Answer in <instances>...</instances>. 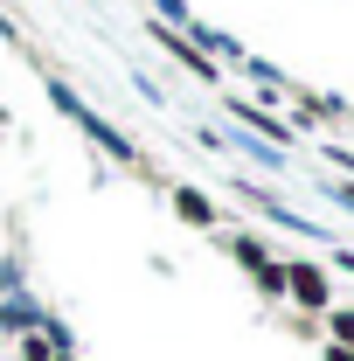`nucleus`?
I'll return each instance as SVG.
<instances>
[{
  "label": "nucleus",
  "instance_id": "nucleus-9",
  "mask_svg": "<svg viewBox=\"0 0 354 361\" xmlns=\"http://www.w3.org/2000/svg\"><path fill=\"white\" fill-rule=\"evenodd\" d=\"M146 7H153V21H167V28H188V21H195L188 0H146Z\"/></svg>",
  "mask_w": 354,
  "mask_h": 361
},
{
  "label": "nucleus",
  "instance_id": "nucleus-11",
  "mask_svg": "<svg viewBox=\"0 0 354 361\" xmlns=\"http://www.w3.org/2000/svg\"><path fill=\"white\" fill-rule=\"evenodd\" d=\"M319 153H326V160L341 167V180H354V146H319Z\"/></svg>",
  "mask_w": 354,
  "mask_h": 361
},
{
  "label": "nucleus",
  "instance_id": "nucleus-8",
  "mask_svg": "<svg viewBox=\"0 0 354 361\" xmlns=\"http://www.w3.org/2000/svg\"><path fill=\"white\" fill-rule=\"evenodd\" d=\"M14 361H56V341L35 326V334H21V341H14Z\"/></svg>",
  "mask_w": 354,
  "mask_h": 361
},
{
  "label": "nucleus",
  "instance_id": "nucleus-13",
  "mask_svg": "<svg viewBox=\"0 0 354 361\" xmlns=\"http://www.w3.org/2000/svg\"><path fill=\"white\" fill-rule=\"evenodd\" d=\"M56 361H77V355H56Z\"/></svg>",
  "mask_w": 354,
  "mask_h": 361
},
{
  "label": "nucleus",
  "instance_id": "nucleus-10",
  "mask_svg": "<svg viewBox=\"0 0 354 361\" xmlns=\"http://www.w3.org/2000/svg\"><path fill=\"white\" fill-rule=\"evenodd\" d=\"M326 271H348L354 278V243H326Z\"/></svg>",
  "mask_w": 354,
  "mask_h": 361
},
{
  "label": "nucleus",
  "instance_id": "nucleus-7",
  "mask_svg": "<svg viewBox=\"0 0 354 361\" xmlns=\"http://www.w3.org/2000/svg\"><path fill=\"white\" fill-rule=\"evenodd\" d=\"M222 250H229V264H236V271H250L257 257H271V243L257 236V229H222Z\"/></svg>",
  "mask_w": 354,
  "mask_h": 361
},
{
  "label": "nucleus",
  "instance_id": "nucleus-6",
  "mask_svg": "<svg viewBox=\"0 0 354 361\" xmlns=\"http://www.w3.org/2000/svg\"><path fill=\"white\" fill-rule=\"evenodd\" d=\"M243 278L257 285V299H264V306H285V257H278V250H271V257H257Z\"/></svg>",
  "mask_w": 354,
  "mask_h": 361
},
{
  "label": "nucleus",
  "instance_id": "nucleus-2",
  "mask_svg": "<svg viewBox=\"0 0 354 361\" xmlns=\"http://www.w3.org/2000/svg\"><path fill=\"white\" fill-rule=\"evenodd\" d=\"M285 306H292V313H312V319L326 313V306H341L326 257H285Z\"/></svg>",
  "mask_w": 354,
  "mask_h": 361
},
{
  "label": "nucleus",
  "instance_id": "nucleus-1",
  "mask_svg": "<svg viewBox=\"0 0 354 361\" xmlns=\"http://www.w3.org/2000/svg\"><path fill=\"white\" fill-rule=\"evenodd\" d=\"M49 97H56V111H63V118H70V126H77V133H84L97 153H111L118 167H133V174H146V180H153V160H146V153H139V146L118 133L111 118H97V111H90V104H84V97H77L70 84H63V77H49Z\"/></svg>",
  "mask_w": 354,
  "mask_h": 361
},
{
  "label": "nucleus",
  "instance_id": "nucleus-12",
  "mask_svg": "<svg viewBox=\"0 0 354 361\" xmlns=\"http://www.w3.org/2000/svg\"><path fill=\"white\" fill-rule=\"evenodd\" d=\"M326 195H334V202H341V209L354 216V180H326Z\"/></svg>",
  "mask_w": 354,
  "mask_h": 361
},
{
  "label": "nucleus",
  "instance_id": "nucleus-4",
  "mask_svg": "<svg viewBox=\"0 0 354 361\" xmlns=\"http://www.w3.org/2000/svg\"><path fill=\"white\" fill-rule=\"evenodd\" d=\"M167 209H174L188 229H222V209H216V195H202L195 180H167Z\"/></svg>",
  "mask_w": 354,
  "mask_h": 361
},
{
  "label": "nucleus",
  "instance_id": "nucleus-3",
  "mask_svg": "<svg viewBox=\"0 0 354 361\" xmlns=\"http://www.w3.org/2000/svg\"><path fill=\"white\" fill-rule=\"evenodd\" d=\"M222 111H229V118H236V126H243V133H257V139H271V153H292V146H299V133H292V126H285V118H278V111H271V104H257V97H229V104H222Z\"/></svg>",
  "mask_w": 354,
  "mask_h": 361
},
{
  "label": "nucleus",
  "instance_id": "nucleus-5",
  "mask_svg": "<svg viewBox=\"0 0 354 361\" xmlns=\"http://www.w3.org/2000/svg\"><path fill=\"white\" fill-rule=\"evenodd\" d=\"M42 319H49V306H42V299H28V292H7V299H0V334H7V341L35 334Z\"/></svg>",
  "mask_w": 354,
  "mask_h": 361
}]
</instances>
